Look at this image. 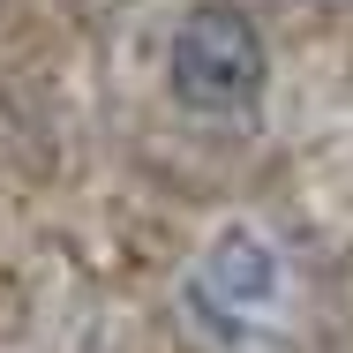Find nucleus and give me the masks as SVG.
Instances as JSON below:
<instances>
[{
    "mask_svg": "<svg viewBox=\"0 0 353 353\" xmlns=\"http://www.w3.org/2000/svg\"><path fill=\"white\" fill-rule=\"evenodd\" d=\"M271 83V46L241 8H196L173 38V90L196 113H248Z\"/></svg>",
    "mask_w": 353,
    "mask_h": 353,
    "instance_id": "nucleus-1",
    "label": "nucleus"
}]
</instances>
